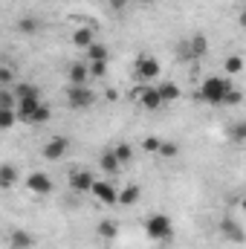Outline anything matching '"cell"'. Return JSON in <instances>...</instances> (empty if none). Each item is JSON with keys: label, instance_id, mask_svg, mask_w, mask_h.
<instances>
[{"label": "cell", "instance_id": "1", "mask_svg": "<svg viewBox=\"0 0 246 249\" xmlns=\"http://www.w3.org/2000/svg\"><path fill=\"white\" fill-rule=\"evenodd\" d=\"M232 87H235V84H232L229 75H206L203 84L197 87V102L211 105V107H220L223 99H226V93H229Z\"/></svg>", "mask_w": 246, "mask_h": 249}, {"label": "cell", "instance_id": "2", "mask_svg": "<svg viewBox=\"0 0 246 249\" xmlns=\"http://www.w3.org/2000/svg\"><path fill=\"white\" fill-rule=\"evenodd\" d=\"M145 232H148V238H151V241L165 244V241H171V238H174V223H171V217H168V214L157 212V214L145 217Z\"/></svg>", "mask_w": 246, "mask_h": 249}, {"label": "cell", "instance_id": "3", "mask_svg": "<svg viewBox=\"0 0 246 249\" xmlns=\"http://www.w3.org/2000/svg\"><path fill=\"white\" fill-rule=\"evenodd\" d=\"M67 105L72 110H90L96 105V93L87 84H70L67 87Z\"/></svg>", "mask_w": 246, "mask_h": 249}, {"label": "cell", "instance_id": "4", "mask_svg": "<svg viewBox=\"0 0 246 249\" xmlns=\"http://www.w3.org/2000/svg\"><path fill=\"white\" fill-rule=\"evenodd\" d=\"M159 72H162V67H159V61H157L154 55H148V53H139V55H136V64H133V75H136L139 81L151 84L154 78H159Z\"/></svg>", "mask_w": 246, "mask_h": 249}, {"label": "cell", "instance_id": "5", "mask_svg": "<svg viewBox=\"0 0 246 249\" xmlns=\"http://www.w3.org/2000/svg\"><path fill=\"white\" fill-rule=\"evenodd\" d=\"M90 194H93L99 203H105V206H116V200H119V191H116V186H113V183H107V180H93Z\"/></svg>", "mask_w": 246, "mask_h": 249}, {"label": "cell", "instance_id": "6", "mask_svg": "<svg viewBox=\"0 0 246 249\" xmlns=\"http://www.w3.org/2000/svg\"><path fill=\"white\" fill-rule=\"evenodd\" d=\"M67 148H70V139H67V136H53V139H47V142H44L41 157H44V160H50V162H58L64 154H67Z\"/></svg>", "mask_w": 246, "mask_h": 249}, {"label": "cell", "instance_id": "7", "mask_svg": "<svg viewBox=\"0 0 246 249\" xmlns=\"http://www.w3.org/2000/svg\"><path fill=\"white\" fill-rule=\"evenodd\" d=\"M93 171H87V168H72L70 171V177H67V183L70 188L75 191V194H90V186H93Z\"/></svg>", "mask_w": 246, "mask_h": 249}, {"label": "cell", "instance_id": "8", "mask_svg": "<svg viewBox=\"0 0 246 249\" xmlns=\"http://www.w3.org/2000/svg\"><path fill=\"white\" fill-rule=\"evenodd\" d=\"M26 188H29L32 194H38V197H50V194H53V180H50V174H44V171H32V174L26 177Z\"/></svg>", "mask_w": 246, "mask_h": 249}, {"label": "cell", "instance_id": "9", "mask_svg": "<svg viewBox=\"0 0 246 249\" xmlns=\"http://www.w3.org/2000/svg\"><path fill=\"white\" fill-rule=\"evenodd\" d=\"M220 235H223V241L244 244V226H241L235 217H223V220H220Z\"/></svg>", "mask_w": 246, "mask_h": 249}, {"label": "cell", "instance_id": "10", "mask_svg": "<svg viewBox=\"0 0 246 249\" xmlns=\"http://www.w3.org/2000/svg\"><path fill=\"white\" fill-rule=\"evenodd\" d=\"M136 99H139V105H142L145 110H159V107H162V99H159V93H157L154 84H145V87L136 93Z\"/></svg>", "mask_w": 246, "mask_h": 249}, {"label": "cell", "instance_id": "11", "mask_svg": "<svg viewBox=\"0 0 246 249\" xmlns=\"http://www.w3.org/2000/svg\"><path fill=\"white\" fill-rule=\"evenodd\" d=\"M12 96H15V105L23 102V99H41V87L29 84V81H15L12 84Z\"/></svg>", "mask_w": 246, "mask_h": 249}, {"label": "cell", "instance_id": "12", "mask_svg": "<svg viewBox=\"0 0 246 249\" xmlns=\"http://www.w3.org/2000/svg\"><path fill=\"white\" fill-rule=\"evenodd\" d=\"M183 53H185L183 58H203V55L209 53V38H206V35H200V32H197V35H191V41H188V47H185Z\"/></svg>", "mask_w": 246, "mask_h": 249}, {"label": "cell", "instance_id": "13", "mask_svg": "<svg viewBox=\"0 0 246 249\" xmlns=\"http://www.w3.org/2000/svg\"><path fill=\"white\" fill-rule=\"evenodd\" d=\"M9 247L12 249H32L35 247V235L26 229H12L9 232Z\"/></svg>", "mask_w": 246, "mask_h": 249}, {"label": "cell", "instance_id": "14", "mask_svg": "<svg viewBox=\"0 0 246 249\" xmlns=\"http://www.w3.org/2000/svg\"><path fill=\"white\" fill-rule=\"evenodd\" d=\"M18 180H20L18 165H12V162H0V188H15L18 186Z\"/></svg>", "mask_w": 246, "mask_h": 249}, {"label": "cell", "instance_id": "15", "mask_svg": "<svg viewBox=\"0 0 246 249\" xmlns=\"http://www.w3.org/2000/svg\"><path fill=\"white\" fill-rule=\"evenodd\" d=\"M67 78H70V84H87V78H90L87 61H84V58H81V61H72L70 70H67Z\"/></svg>", "mask_w": 246, "mask_h": 249}, {"label": "cell", "instance_id": "16", "mask_svg": "<svg viewBox=\"0 0 246 249\" xmlns=\"http://www.w3.org/2000/svg\"><path fill=\"white\" fill-rule=\"evenodd\" d=\"M157 93H159L162 105H174V102L180 99V87H177L174 81H159V84H157Z\"/></svg>", "mask_w": 246, "mask_h": 249}, {"label": "cell", "instance_id": "17", "mask_svg": "<svg viewBox=\"0 0 246 249\" xmlns=\"http://www.w3.org/2000/svg\"><path fill=\"white\" fill-rule=\"evenodd\" d=\"M99 168H102L105 174H110V177H113V174H119V171H122V162H119V160H116V154L107 148V151L99 157Z\"/></svg>", "mask_w": 246, "mask_h": 249}, {"label": "cell", "instance_id": "18", "mask_svg": "<svg viewBox=\"0 0 246 249\" xmlns=\"http://www.w3.org/2000/svg\"><path fill=\"white\" fill-rule=\"evenodd\" d=\"M84 61H110V50L99 41H93L87 50H84Z\"/></svg>", "mask_w": 246, "mask_h": 249}, {"label": "cell", "instance_id": "19", "mask_svg": "<svg viewBox=\"0 0 246 249\" xmlns=\"http://www.w3.org/2000/svg\"><path fill=\"white\" fill-rule=\"evenodd\" d=\"M96 232H99V238H102V241H116V238H119V223H116V220H110V217H105V220L96 226Z\"/></svg>", "mask_w": 246, "mask_h": 249}, {"label": "cell", "instance_id": "20", "mask_svg": "<svg viewBox=\"0 0 246 249\" xmlns=\"http://www.w3.org/2000/svg\"><path fill=\"white\" fill-rule=\"evenodd\" d=\"M139 197H142V188L136 186V183H130V186H124L122 191H119V200H116V203L133 206V203H139Z\"/></svg>", "mask_w": 246, "mask_h": 249}, {"label": "cell", "instance_id": "21", "mask_svg": "<svg viewBox=\"0 0 246 249\" xmlns=\"http://www.w3.org/2000/svg\"><path fill=\"white\" fill-rule=\"evenodd\" d=\"M15 29H18L20 35H38V29H41V20H38V18H20V20L15 23Z\"/></svg>", "mask_w": 246, "mask_h": 249}, {"label": "cell", "instance_id": "22", "mask_svg": "<svg viewBox=\"0 0 246 249\" xmlns=\"http://www.w3.org/2000/svg\"><path fill=\"white\" fill-rule=\"evenodd\" d=\"M93 41H96V38H93V29H87V26H81V29L72 32V44H75L78 50H87Z\"/></svg>", "mask_w": 246, "mask_h": 249}, {"label": "cell", "instance_id": "23", "mask_svg": "<svg viewBox=\"0 0 246 249\" xmlns=\"http://www.w3.org/2000/svg\"><path fill=\"white\" fill-rule=\"evenodd\" d=\"M223 72H226V75H238V72H244V58H241V55H229V58L223 61Z\"/></svg>", "mask_w": 246, "mask_h": 249}, {"label": "cell", "instance_id": "24", "mask_svg": "<svg viewBox=\"0 0 246 249\" xmlns=\"http://www.w3.org/2000/svg\"><path fill=\"white\" fill-rule=\"evenodd\" d=\"M110 151H113V154H116V160H119V162H122V165H127V162H130V160H133V148H130V145H127V142H119V145H113V148H110Z\"/></svg>", "mask_w": 246, "mask_h": 249}, {"label": "cell", "instance_id": "25", "mask_svg": "<svg viewBox=\"0 0 246 249\" xmlns=\"http://www.w3.org/2000/svg\"><path fill=\"white\" fill-rule=\"evenodd\" d=\"M50 116H53V110L47 107V102H41V105H38V110L32 113L29 124H47V122H50Z\"/></svg>", "mask_w": 246, "mask_h": 249}, {"label": "cell", "instance_id": "26", "mask_svg": "<svg viewBox=\"0 0 246 249\" xmlns=\"http://www.w3.org/2000/svg\"><path fill=\"white\" fill-rule=\"evenodd\" d=\"M15 122H18V113L9 107H0V130H12Z\"/></svg>", "mask_w": 246, "mask_h": 249}, {"label": "cell", "instance_id": "27", "mask_svg": "<svg viewBox=\"0 0 246 249\" xmlns=\"http://www.w3.org/2000/svg\"><path fill=\"white\" fill-rule=\"evenodd\" d=\"M157 154H159V157H168V160H174V157L180 154V145H177V142H171V139H162Z\"/></svg>", "mask_w": 246, "mask_h": 249}, {"label": "cell", "instance_id": "28", "mask_svg": "<svg viewBox=\"0 0 246 249\" xmlns=\"http://www.w3.org/2000/svg\"><path fill=\"white\" fill-rule=\"evenodd\" d=\"M107 67H110V61H87V72L93 78H105L107 75Z\"/></svg>", "mask_w": 246, "mask_h": 249}, {"label": "cell", "instance_id": "29", "mask_svg": "<svg viewBox=\"0 0 246 249\" xmlns=\"http://www.w3.org/2000/svg\"><path fill=\"white\" fill-rule=\"evenodd\" d=\"M0 107L15 110V96H12V87H0Z\"/></svg>", "mask_w": 246, "mask_h": 249}, {"label": "cell", "instance_id": "30", "mask_svg": "<svg viewBox=\"0 0 246 249\" xmlns=\"http://www.w3.org/2000/svg\"><path fill=\"white\" fill-rule=\"evenodd\" d=\"M159 142H162L159 136H145V139H142V151H148V154H157V151H159Z\"/></svg>", "mask_w": 246, "mask_h": 249}, {"label": "cell", "instance_id": "31", "mask_svg": "<svg viewBox=\"0 0 246 249\" xmlns=\"http://www.w3.org/2000/svg\"><path fill=\"white\" fill-rule=\"evenodd\" d=\"M15 84V70L12 67H0V87H12Z\"/></svg>", "mask_w": 246, "mask_h": 249}, {"label": "cell", "instance_id": "32", "mask_svg": "<svg viewBox=\"0 0 246 249\" xmlns=\"http://www.w3.org/2000/svg\"><path fill=\"white\" fill-rule=\"evenodd\" d=\"M232 139H235V142H244L246 139V122H235L232 124Z\"/></svg>", "mask_w": 246, "mask_h": 249}, {"label": "cell", "instance_id": "33", "mask_svg": "<svg viewBox=\"0 0 246 249\" xmlns=\"http://www.w3.org/2000/svg\"><path fill=\"white\" fill-rule=\"evenodd\" d=\"M241 99H244V93H241L238 87H232V90L226 93V99H223V105H241Z\"/></svg>", "mask_w": 246, "mask_h": 249}, {"label": "cell", "instance_id": "34", "mask_svg": "<svg viewBox=\"0 0 246 249\" xmlns=\"http://www.w3.org/2000/svg\"><path fill=\"white\" fill-rule=\"evenodd\" d=\"M107 6H110L113 12H124V9L130 6V0H107Z\"/></svg>", "mask_w": 246, "mask_h": 249}, {"label": "cell", "instance_id": "35", "mask_svg": "<svg viewBox=\"0 0 246 249\" xmlns=\"http://www.w3.org/2000/svg\"><path fill=\"white\" fill-rule=\"evenodd\" d=\"M142 3H154V0H142Z\"/></svg>", "mask_w": 246, "mask_h": 249}]
</instances>
